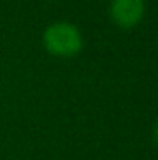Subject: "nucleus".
Instances as JSON below:
<instances>
[{
	"mask_svg": "<svg viewBox=\"0 0 158 160\" xmlns=\"http://www.w3.org/2000/svg\"><path fill=\"white\" fill-rule=\"evenodd\" d=\"M43 44L46 51L58 58L77 56L84 48V36L75 24L58 21L50 24L43 32Z\"/></svg>",
	"mask_w": 158,
	"mask_h": 160,
	"instance_id": "obj_1",
	"label": "nucleus"
},
{
	"mask_svg": "<svg viewBox=\"0 0 158 160\" xmlns=\"http://www.w3.org/2000/svg\"><path fill=\"white\" fill-rule=\"evenodd\" d=\"M146 12L145 0H111L109 16L121 29H133L143 21Z\"/></svg>",
	"mask_w": 158,
	"mask_h": 160,
	"instance_id": "obj_2",
	"label": "nucleus"
},
{
	"mask_svg": "<svg viewBox=\"0 0 158 160\" xmlns=\"http://www.w3.org/2000/svg\"><path fill=\"white\" fill-rule=\"evenodd\" d=\"M153 140H155V143L158 145V118H156L155 124H153Z\"/></svg>",
	"mask_w": 158,
	"mask_h": 160,
	"instance_id": "obj_3",
	"label": "nucleus"
}]
</instances>
